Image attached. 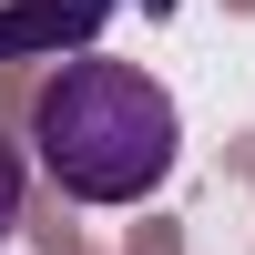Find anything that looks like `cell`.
Masks as SVG:
<instances>
[{"mask_svg":"<svg viewBox=\"0 0 255 255\" xmlns=\"http://www.w3.org/2000/svg\"><path fill=\"white\" fill-rule=\"evenodd\" d=\"M31 143H41V174L72 204H143L184 153V113L143 61L72 51L31 92Z\"/></svg>","mask_w":255,"mask_h":255,"instance_id":"1","label":"cell"},{"mask_svg":"<svg viewBox=\"0 0 255 255\" xmlns=\"http://www.w3.org/2000/svg\"><path fill=\"white\" fill-rule=\"evenodd\" d=\"M102 10H113V0H31V10L0 20V51H20V41H82Z\"/></svg>","mask_w":255,"mask_h":255,"instance_id":"2","label":"cell"},{"mask_svg":"<svg viewBox=\"0 0 255 255\" xmlns=\"http://www.w3.org/2000/svg\"><path fill=\"white\" fill-rule=\"evenodd\" d=\"M10 235H20V153L0 143V245H10Z\"/></svg>","mask_w":255,"mask_h":255,"instance_id":"3","label":"cell"}]
</instances>
